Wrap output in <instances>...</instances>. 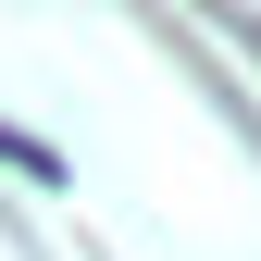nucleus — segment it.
<instances>
[{
	"label": "nucleus",
	"instance_id": "nucleus-1",
	"mask_svg": "<svg viewBox=\"0 0 261 261\" xmlns=\"http://www.w3.org/2000/svg\"><path fill=\"white\" fill-rule=\"evenodd\" d=\"M0 162H13V174H38V187H62V149H38L25 124H0Z\"/></svg>",
	"mask_w": 261,
	"mask_h": 261
},
{
	"label": "nucleus",
	"instance_id": "nucleus-2",
	"mask_svg": "<svg viewBox=\"0 0 261 261\" xmlns=\"http://www.w3.org/2000/svg\"><path fill=\"white\" fill-rule=\"evenodd\" d=\"M237 50H249V62H261V13H237Z\"/></svg>",
	"mask_w": 261,
	"mask_h": 261
}]
</instances>
